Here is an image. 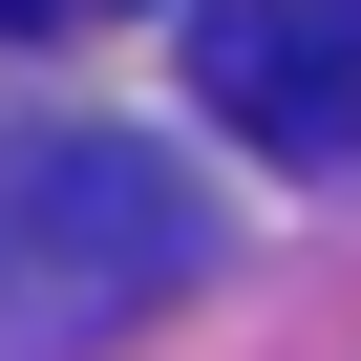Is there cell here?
<instances>
[{
    "label": "cell",
    "instance_id": "1",
    "mask_svg": "<svg viewBox=\"0 0 361 361\" xmlns=\"http://www.w3.org/2000/svg\"><path fill=\"white\" fill-rule=\"evenodd\" d=\"M170 276H192V192H170L149 149H106V128L0 149V319L22 340H85V319H128Z\"/></svg>",
    "mask_w": 361,
    "mask_h": 361
},
{
    "label": "cell",
    "instance_id": "3",
    "mask_svg": "<svg viewBox=\"0 0 361 361\" xmlns=\"http://www.w3.org/2000/svg\"><path fill=\"white\" fill-rule=\"evenodd\" d=\"M43 22H85V0H0V43H43Z\"/></svg>",
    "mask_w": 361,
    "mask_h": 361
},
{
    "label": "cell",
    "instance_id": "2",
    "mask_svg": "<svg viewBox=\"0 0 361 361\" xmlns=\"http://www.w3.org/2000/svg\"><path fill=\"white\" fill-rule=\"evenodd\" d=\"M192 106L255 128V149H361V0H213Z\"/></svg>",
    "mask_w": 361,
    "mask_h": 361
}]
</instances>
